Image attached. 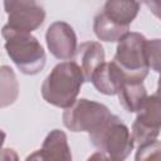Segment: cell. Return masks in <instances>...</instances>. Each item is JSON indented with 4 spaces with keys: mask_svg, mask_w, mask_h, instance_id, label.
<instances>
[{
    "mask_svg": "<svg viewBox=\"0 0 161 161\" xmlns=\"http://www.w3.org/2000/svg\"><path fill=\"white\" fill-rule=\"evenodd\" d=\"M5 137H6V133L0 128V150L3 148V145L5 142Z\"/></svg>",
    "mask_w": 161,
    "mask_h": 161,
    "instance_id": "20",
    "label": "cell"
},
{
    "mask_svg": "<svg viewBox=\"0 0 161 161\" xmlns=\"http://www.w3.org/2000/svg\"><path fill=\"white\" fill-rule=\"evenodd\" d=\"M4 9L8 14V26L19 31L31 33L38 29L45 19L44 8L34 0L4 1Z\"/></svg>",
    "mask_w": 161,
    "mask_h": 161,
    "instance_id": "7",
    "label": "cell"
},
{
    "mask_svg": "<svg viewBox=\"0 0 161 161\" xmlns=\"http://www.w3.org/2000/svg\"><path fill=\"white\" fill-rule=\"evenodd\" d=\"M138 10H140V3L137 1L108 0L103 6L102 13L113 24L130 29V24L137 16Z\"/></svg>",
    "mask_w": 161,
    "mask_h": 161,
    "instance_id": "12",
    "label": "cell"
},
{
    "mask_svg": "<svg viewBox=\"0 0 161 161\" xmlns=\"http://www.w3.org/2000/svg\"><path fill=\"white\" fill-rule=\"evenodd\" d=\"M125 79V75L113 62H104L94 72L91 78V82L98 92L107 96H114L117 94V91Z\"/></svg>",
    "mask_w": 161,
    "mask_h": 161,
    "instance_id": "11",
    "label": "cell"
},
{
    "mask_svg": "<svg viewBox=\"0 0 161 161\" xmlns=\"http://www.w3.org/2000/svg\"><path fill=\"white\" fill-rule=\"evenodd\" d=\"M45 42L50 53L60 59L69 60L75 57L77 35L73 28L65 21H54L45 33Z\"/></svg>",
    "mask_w": 161,
    "mask_h": 161,
    "instance_id": "8",
    "label": "cell"
},
{
    "mask_svg": "<svg viewBox=\"0 0 161 161\" xmlns=\"http://www.w3.org/2000/svg\"><path fill=\"white\" fill-rule=\"evenodd\" d=\"M0 161H19V156L13 148H1Z\"/></svg>",
    "mask_w": 161,
    "mask_h": 161,
    "instance_id": "18",
    "label": "cell"
},
{
    "mask_svg": "<svg viewBox=\"0 0 161 161\" xmlns=\"http://www.w3.org/2000/svg\"><path fill=\"white\" fill-rule=\"evenodd\" d=\"M93 31H94L96 36L99 40L111 42L112 43V42H118L123 35H126L130 31V29L128 28H122V26H118V25L113 24L101 11L94 16Z\"/></svg>",
    "mask_w": 161,
    "mask_h": 161,
    "instance_id": "15",
    "label": "cell"
},
{
    "mask_svg": "<svg viewBox=\"0 0 161 161\" xmlns=\"http://www.w3.org/2000/svg\"><path fill=\"white\" fill-rule=\"evenodd\" d=\"M151 40L136 31H128L117 44L113 63L128 80L143 82L151 68Z\"/></svg>",
    "mask_w": 161,
    "mask_h": 161,
    "instance_id": "2",
    "label": "cell"
},
{
    "mask_svg": "<svg viewBox=\"0 0 161 161\" xmlns=\"http://www.w3.org/2000/svg\"><path fill=\"white\" fill-rule=\"evenodd\" d=\"M1 35L5 39V50L18 69L28 75L43 70L47 57L39 40L31 34L4 25Z\"/></svg>",
    "mask_w": 161,
    "mask_h": 161,
    "instance_id": "3",
    "label": "cell"
},
{
    "mask_svg": "<svg viewBox=\"0 0 161 161\" xmlns=\"http://www.w3.org/2000/svg\"><path fill=\"white\" fill-rule=\"evenodd\" d=\"M160 99L158 93L147 96L143 106L137 111V117L132 125V138L138 146L157 140L160 135Z\"/></svg>",
    "mask_w": 161,
    "mask_h": 161,
    "instance_id": "6",
    "label": "cell"
},
{
    "mask_svg": "<svg viewBox=\"0 0 161 161\" xmlns=\"http://www.w3.org/2000/svg\"><path fill=\"white\" fill-rule=\"evenodd\" d=\"M84 83V77L77 62L58 63L42 84V96L49 104L68 108L75 101Z\"/></svg>",
    "mask_w": 161,
    "mask_h": 161,
    "instance_id": "1",
    "label": "cell"
},
{
    "mask_svg": "<svg viewBox=\"0 0 161 161\" xmlns=\"http://www.w3.org/2000/svg\"><path fill=\"white\" fill-rule=\"evenodd\" d=\"M87 161H117V160H113V158L108 157L106 153H103V152H101V151H97V152L92 153V155L87 158Z\"/></svg>",
    "mask_w": 161,
    "mask_h": 161,
    "instance_id": "19",
    "label": "cell"
},
{
    "mask_svg": "<svg viewBox=\"0 0 161 161\" xmlns=\"http://www.w3.org/2000/svg\"><path fill=\"white\" fill-rule=\"evenodd\" d=\"M25 161H72V152L67 135L60 130L50 131L43 146L30 153Z\"/></svg>",
    "mask_w": 161,
    "mask_h": 161,
    "instance_id": "9",
    "label": "cell"
},
{
    "mask_svg": "<svg viewBox=\"0 0 161 161\" xmlns=\"http://www.w3.org/2000/svg\"><path fill=\"white\" fill-rule=\"evenodd\" d=\"M19 96V83L15 72L9 65L0 67V108L15 103Z\"/></svg>",
    "mask_w": 161,
    "mask_h": 161,
    "instance_id": "14",
    "label": "cell"
},
{
    "mask_svg": "<svg viewBox=\"0 0 161 161\" xmlns=\"http://www.w3.org/2000/svg\"><path fill=\"white\" fill-rule=\"evenodd\" d=\"M113 114L107 106L87 99H77L63 113V123L72 132L92 133L103 126Z\"/></svg>",
    "mask_w": 161,
    "mask_h": 161,
    "instance_id": "5",
    "label": "cell"
},
{
    "mask_svg": "<svg viewBox=\"0 0 161 161\" xmlns=\"http://www.w3.org/2000/svg\"><path fill=\"white\" fill-rule=\"evenodd\" d=\"M161 143L158 140L140 145L135 156V161H160Z\"/></svg>",
    "mask_w": 161,
    "mask_h": 161,
    "instance_id": "16",
    "label": "cell"
},
{
    "mask_svg": "<svg viewBox=\"0 0 161 161\" xmlns=\"http://www.w3.org/2000/svg\"><path fill=\"white\" fill-rule=\"evenodd\" d=\"M89 141L101 152L117 161L127 158L135 146L128 127L116 114L97 131L89 133Z\"/></svg>",
    "mask_w": 161,
    "mask_h": 161,
    "instance_id": "4",
    "label": "cell"
},
{
    "mask_svg": "<svg viewBox=\"0 0 161 161\" xmlns=\"http://www.w3.org/2000/svg\"><path fill=\"white\" fill-rule=\"evenodd\" d=\"M150 57H151V69H153L155 72H160V39L151 40Z\"/></svg>",
    "mask_w": 161,
    "mask_h": 161,
    "instance_id": "17",
    "label": "cell"
},
{
    "mask_svg": "<svg viewBox=\"0 0 161 161\" xmlns=\"http://www.w3.org/2000/svg\"><path fill=\"white\" fill-rule=\"evenodd\" d=\"M75 57L80 64H78L82 69L84 82H91L94 72L104 63L106 55L103 47L98 42H84L79 47H77Z\"/></svg>",
    "mask_w": 161,
    "mask_h": 161,
    "instance_id": "10",
    "label": "cell"
},
{
    "mask_svg": "<svg viewBox=\"0 0 161 161\" xmlns=\"http://www.w3.org/2000/svg\"><path fill=\"white\" fill-rule=\"evenodd\" d=\"M119 104L130 113L137 112L147 98V91L143 82L125 79L117 91Z\"/></svg>",
    "mask_w": 161,
    "mask_h": 161,
    "instance_id": "13",
    "label": "cell"
}]
</instances>
